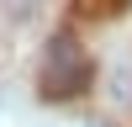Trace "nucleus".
<instances>
[{"instance_id":"nucleus-1","label":"nucleus","mask_w":132,"mask_h":127,"mask_svg":"<svg viewBox=\"0 0 132 127\" xmlns=\"http://www.w3.org/2000/svg\"><path fill=\"white\" fill-rule=\"evenodd\" d=\"M85 85H90V58H85V48L74 42V32H53L48 48H42V64H37L42 101H74V95H85Z\"/></svg>"}]
</instances>
